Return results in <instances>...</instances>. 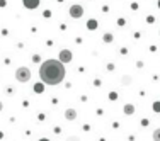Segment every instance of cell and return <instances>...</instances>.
<instances>
[{
	"mask_svg": "<svg viewBox=\"0 0 160 141\" xmlns=\"http://www.w3.org/2000/svg\"><path fill=\"white\" fill-rule=\"evenodd\" d=\"M87 26H89V29H95V27H97V22H95V20H89Z\"/></svg>",
	"mask_w": 160,
	"mask_h": 141,
	"instance_id": "cell-10",
	"label": "cell"
},
{
	"mask_svg": "<svg viewBox=\"0 0 160 141\" xmlns=\"http://www.w3.org/2000/svg\"><path fill=\"white\" fill-rule=\"evenodd\" d=\"M16 80L20 82V83L29 82V80H31V70H29L27 66H20V68H17V71H16Z\"/></svg>",
	"mask_w": 160,
	"mask_h": 141,
	"instance_id": "cell-2",
	"label": "cell"
},
{
	"mask_svg": "<svg viewBox=\"0 0 160 141\" xmlns=\"http://www.w3.org/2000/svg\"><path fill=\"white\" fill-rule=\"evenodd\" d=\"M39 141H50V140H46V138H43V140H39Z\"/></svg>",
	"mask_w": 160,
	"mask_h": 141,
	"instance_id": "cell-17",
	"label": "cell"
},
{
	"mask_svg": "<svg viewBox=\"0 0 160 141\" xmlns=\"http://www.w3.org/2000/svg\"><path fill=\"white\" fill-rule=\"evenodd\" d=\"M34 90H36V92H39V94H41V92H43V90H44V87H43V85H41V83H36Z\"/></svg>",
	"mask_w": 160,
	"mask_h": 141,
	"instance_id": "cell-11",
	"label": "cell"
},
{
	"mask_svg": "<svg viewBox=\"0 0 160 141\" xmlns=\"http://www.w3.org/2000/svg\"><path fill=\"white\" fill-rule=\"evenodd\" d=\"M82 16H84V9H82V5H78V3L71 5V7H70V17L80 19Z\"/></svg>",
	"mask_w": 160,
	"mask_h": 141,
	"instance_id": "cell-3",
	"label": "cell"
},
{
	"mask_svg": "<svg viewBox=\"0 0 160 141\" xmlns=\"http://www.w3.org/2000/svg\"><path fill=\"white\" fill-rule=\"evenodd\" d=\"M71 56H73V54H71L70 49H61V51H60V61H61V63H70Z\"/></svg>",
	"mask_w": 160,
	"mask_h": 141,
	"instance_id": "cell-4",
	"label": "cell"
},
{
	"mask_svg": "<svg viewBox=\"0 0 160 141\" xmlns=\"http://www.w3.org/2000/svg\"><path fill=\"white\" fill-rule=\"evenodd\" d=\"M152 138H153V141H160V127H159V129H155V131H153Z\"/></svg>",
	"mask_w": 160,
	"mask_h": 141,
	"instance_id": "cell-8",
	"label": "cell"
},
{
	"mask_svg": "<svg viewBox=\"0 0 160 141\" xmlns=\"http://www.w3.org/2000/svg\"><path fill=\"white\" fill-rule=\"evenodd\" d=\"M106 43H112V34H104V37H102Z\"/></svg>",
	"mask_w": 160,
	"mask_h": 141,
	"instance_id": "cell-9",
	"label": "cell"
},
{
	"mask_svg": "<svg viewBox=\"0 0 160 141\" xmlns=\"http://www.w3.org/2000/svg\"><path fill=\"white\" fill-rule=\"evenodd\" d=\"M68 141H77V138H70V140H68Z\"/></svg>",
	"mask_w": 160,
	"mask_h": 141,
	"instance_id": "cell-16",
	"label": "cell"
},
{
	"mask_svg": "<svg viewBox=\"0 0 160 141\" xmlns=\"http://www.w3.org/2000/svg\"><path fill=\"white\" fill-rule=\"evenodd\" d=\"M39 60H41V58H39V56H37V54H34V58H33V61H34V63H37V61H39Z\"/></svg>",
	"mask_w": 160,
	"mask_h": 141,
	"instance_id": "cell-13",
	"label": "cell"
},
{
	"mask_svg": "<svg viewBox=\"0 0 160 141\" xmlns=\"http://www.w3.org/2000/svg\"><path fill=\"white\" fill-rule=\"evenodd\" d=\"M2 109H3V104H2V102H0V112H2Z\"/></svg>",
	"mask_w": 160,
	"mask_h": 141,
	"instance_id": "cell-15",
	"label": "cell"
},
{
	"mask_svg": "<svg viewBox=\"0 0 160 141\" xmlns=\"http://www.w3.org/2000/svg\"><path fill=\"white\" fill-rule=\"evenodd\" d=\"M159 9H160V0H159Z\"/></svg>",
	"mask_w": 160,
	"mask_h": 141,
	"instance_id": "cell-18",
	"label": "cell"
},
{
	"mask_svg": "<svg viewBox=\"0 0 160 141\" xmlns=\"http://www.w3.org/2000/svg\"><path fill=\"white\" fill-rule=\"evenodd\" d=\"M129 82H131V77H123V83L125 85H129Z\"/></svg>",
	"mask_w": 160,
	"mask_h": 141,
	"instance_id": "cell-12",
	"label": "cell"
},
{
	"mask_svg": "<svg viewBox=\"0 0 160 141\" xmlns=\"http://www.w3.org/2000/svg\"><path fill=\"white\" fill-rule=\"evenodd\" d=\"M155 109H157V110H160V104H155Z\"/></svg>",
	"mask_w": 160,
	"mask_h": 141,
	"instance_id": "cell-14",
	"label": "cell"
},
{
	"mask_svg": "<svg viewBox=\"0 0 160 141\" xmlns=\"http://www.w3.org/2000/svg\"><path fill=\"white\" fill-rule=\"evenodd\" d=\"M75 117H77V110L75 109H67L65 110V119L67 121H73Z\"/></svg>",
	"mask_w": 160,
	"mask_h": 141,
	"instance_id": "cell-6",
	"label": "cell"
},
{
	"mask_svg": "<svg viewBox=\"0 0 160 141\" xmlns=\"http://www.w3.org/2000/svg\"><path fill=\"white\" fill-rule=\"evenodd\" d=\"M39 77L46 85H58L65 78V66L60 60H48L41 65Z\"/></svg>",
	"mask_w": 160,
	"mask_h": 141,
	"instance_id": "cell-1",
	"label": "cell"
},
{
	"mask_svg": "<svg viewBox=\"0 0 160 141\" xmlns=\"http://www.w3.org/2000/svg\"><path fill=\"white\" fill-rule=\"evenodd\" d=\"M22 3L26 9H36L39 5V0H22Z\"/></svg>",
	"mask_w": 160,
	"mask_h": 141,
	"instance_id": "cell-5",
	"label": "cell"
},
{
	"mask_svg": "<svg viewBox=\"0 0 160 141\" xmlns=\"http://www.w3.org/2000/svg\"><path fill=\"white\" fill-rule=\"evenodd\" d=\"M133 112H135V106H133V104H126L125 106V114L126 116H131Z\"/></svg>",
	"mask_w": 160,
	"mask_h": 141,
	"instance_id": "cell-7",
	"label": "cell"
}]
</instances>
